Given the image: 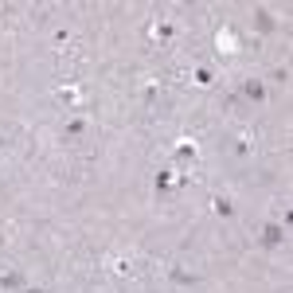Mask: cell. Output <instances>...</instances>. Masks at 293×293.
Masks as SVG:
<instances>
[{
	"label": "cell",
	"mask_w": 293,
	"mask_h": 293,
	"mask_svg": "<svg viewBox=\"0 0 293 293\" xmlns=\"http://www.w3.org/2000/svg\"><path fill=\"white\" fill-rule=\"evenodd\" d=\"M262 242H266V246H277V242H281V227H266Z\"/></svg>",
	"instance_id": "cell-1"
}]
</instances>
